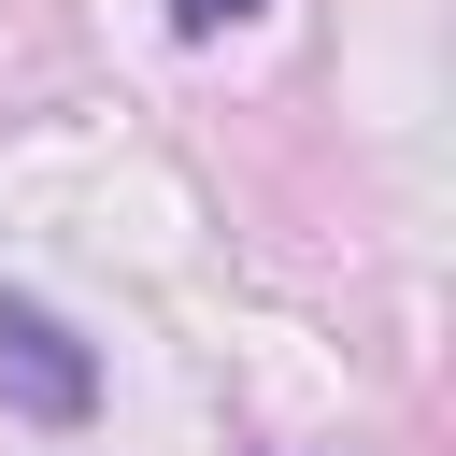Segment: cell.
<instances>
[{
    "mask_svg": "<svg viewBox=\"0 0 456 456\" xmlns=\"http://www.w3.org/2000/svg\"><path fill=\"white\" fill-rule=\"evenodd\" d=\"M0 413H28V428H86L100 413V356L14 285H0Z\"/></svg>",
    "mask_w": 456,
    "mask_h": 456,
    "instance_id": "6da1fadb",
    "label": "cell"
},
{
    "mask_svg": "<svg viewBox=\"0 0 456 456\" xmlns=\"http://www.w3.org/2000/svg\"><path fill=\"white\" fill-rule=\"evenodd\" d=\"M242 14H256V0H171V28H185V43H214V28H242Z\"/></svg>",
    "mask_w": 456,
    "mask_h": 456,
    "instance_id": "7a4b0ae2",
    "label": "cell"
}]
</instances>
